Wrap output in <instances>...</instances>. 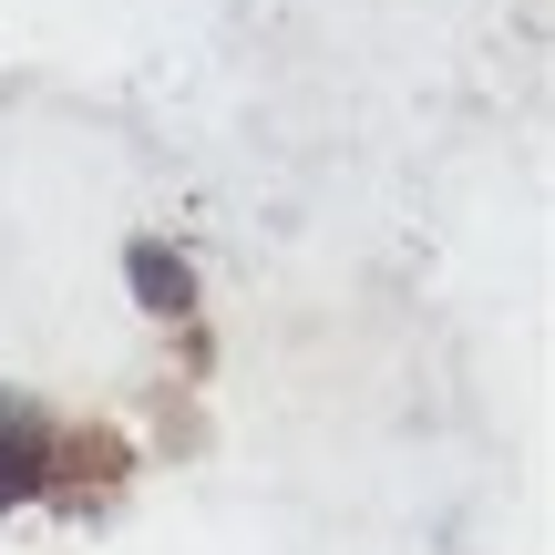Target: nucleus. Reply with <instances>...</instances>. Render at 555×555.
<instances>
[{"instance_id":"obj_1","label":"nucleus","mask_w":555,"mask_h":555,"mask_svg":"<svg viewBox=\"0 0 555 555\" xmlns=\"http://www.w3.org/2000/svg\"><path fill=\"white\" fill-rule=\"evenodd\" d=\"M41 483V442H31V422H0V504H21Z\"/></svg>"}]
</instances>
